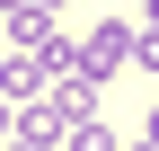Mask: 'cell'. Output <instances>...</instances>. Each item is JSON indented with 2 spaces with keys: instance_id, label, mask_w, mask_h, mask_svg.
Returning <instances> with one entry per match:
<instances>
[{
  "instance_id": "1",
  "label": "cell",
  "mask_w": 159,
  "mask_h": 151,
  "mask_svg": "<svg viewBox=\"0 0 159 151\" xmlns=\"http://www.w3.org/2000/svg\"><path fill=\"white\" fill-rule=\"evenodd\" d=\"M133 45H142V27L106 18V27H89V36H80V62H89L97 80H106V71H124V62H133Z\"/></svg>"
},
{
  "instance_id": "2",
  "label": "cell",
  "mask_w": 159,
  "mask_h": 151,
  "mask_svg": "<svg viewBox=\"0 0 159 151\" xmlns=\"http://www.w3.org/2000/svg\"><path fill=\"white\" fill-rule=\"evenodd\" d=\"M44 89H53V71L35 62V53H18V45L0 53V98H9V107H35Z\"/></svg>"
},
{
  "instance_id": "3",
  "label": "cell",
  "mask_w": 159,
  "mask_h": 151,
  "mask_svg": "<svg viewBox=\"0 0 159 151\" xmlns=\"http://www.w3.org/2000/svg\"><path fill=\"white\" fill-rule=\"evenodd\" d=\"M62 151H124V134H115L106 116H89V124H71V134H62Z\"/></svg>"
},
{
  "instance_id": "4",
  "label": "cell",
  "mask_w": 159,
  "mask_h": 151,
  "mask_svg": "<svg viewBox=\"0 0 159 151\" xmlns=\"http://www.w3.org/2000/svg\"><path fill=\"white\" fill-rule=\"evenodd\" d=\"M142 27H159V0H150V9H142Z\"/></svg>"
},
{
  "instance_id": "5",
  "label": "cell",
  "mask_w": 159,
  "mask_h": 151,
  "mask_svg": "<svg viewBox=\"0 0 159 151\" xmlns=\"http://www.w3.org/2000/svg\"><path fill=\"white\" fill-rule=\"evenodd\" d=\"M0 151H35V142H18V134H9V142H0Z\"/></svg>"
},
{
  "instance_id": "6",
  "label": "cell",
  "mask_w": 159,
  "mask_h": 151,
  "mask_svg": "<svg viewBox=\"0 0 159 151\" xmlns=\"http://www.w3.org/2000/svg\"><path fill=\"white\" fill-rule=\"evenodd\" d=\"M0 45H9V36H0Z\"/></svg>"
}]
</instances>
